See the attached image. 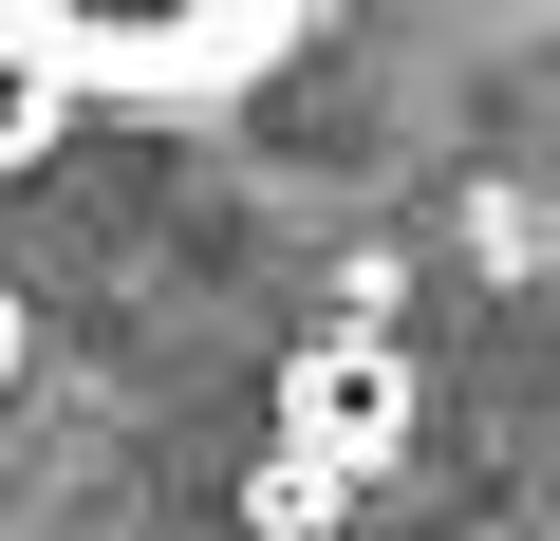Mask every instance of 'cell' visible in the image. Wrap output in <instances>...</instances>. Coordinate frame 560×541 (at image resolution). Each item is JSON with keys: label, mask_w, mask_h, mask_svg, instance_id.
Here are the masks:
<instances>
[{"label": "cell", "mask_w": 560, "mask_h": 541, "mask_svg": "<svg viewBox=\"0 0 560 541\" xmlns=\"http://www.w3.org/2000/svg\"><path fill=\"white\" fill-rule=\"evenodd\" d=\"M0 374H20V299H0Z\"/></svg>", "instance_id": "1"}]
</instances>
